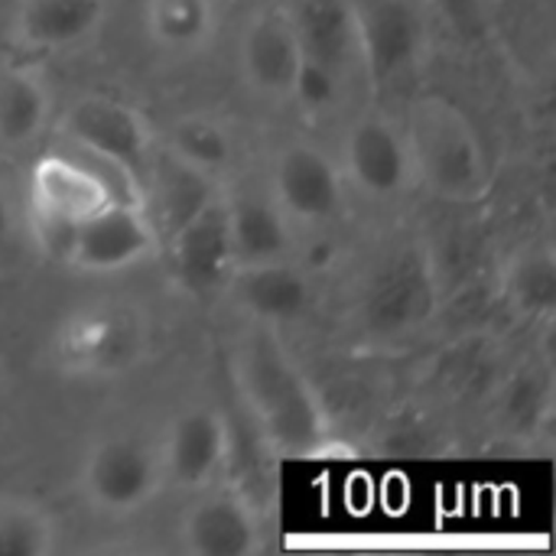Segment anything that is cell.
Here are the masks:
<instances>
[{"label":"cell","instance_id":"obj_1","mask_svg":"<svg viewBox=\"0 0 556 556\" xmlns=\"http://www.w3.org/2000/svg\"><path fill=\"white\" fill-rule=\"evenodd\" d=\"M231 378L267 446L283 456H319L329 446L326 407L277 329L248 323L238 332Z\"/></svg>","mask_w":556,"mask_h":556},{"label":"cell","instance_id":"obj_2","mask_svg":"<svg viewBox=\"0 0 556 556\" xmlns=\"http://www.w3.org/2000/svg\"><path fill=\"white\" fill-rule=\"evenodd\" d=\"M414 176L446 202H479L492 186V166L472 117L446 94H420L401 124Z\"/></svg>","mask_w":556,"mask_h":556},{"label":"cell","instance_id":"obj_3","mask_svg":"<svg viewBox=\"0 0 556 556\" xmlns=\"http://www.w3.org/2000/svg\"><path fill=\"white\" fill-rule=\"evenodd\" d=\"M150 352V323L124 300L78 303L59 316L49 336L52 365L78 381H111L130 375Z\"/></svg>","mask_w":556,"mask_h":556},{"label":"cell","instance_id":"obj_4","mask_svg":"<svg viewBox=\"0 0 556 556\" xmlns=\"http://www.w3.org/2000/svg\"><path fill=\"white\" fill-rule=\"evenodd\" d=\"M114 195L108 173L81 153L46 150L26 176V218L36 244L65 264L75 228L104 208Z\"/></svg>","mask_w":556,"mask_h":556},{"label":"cell","instance_id":"obj_5","mask_svg":"<svg viewBox=\"0 0 556 556\" xmlns=\"http://www.w3.org/2000/svg\"><path fill=\"white\" fill-rule=\"evenodd\" d=\"M437 270L420 241H394L358 280L355 316L375 339H407L437 313Z\"/></svg>","mask_w":556,"mask_h":556},{"label":"cell","instance_id":"obj_6","mask_svg":"<svg viewBox=\"0 0 556 556\" xmlns=\"http://www.w3.org/2000/svg\"><path fill=\"white\" fill-rule=\"evenodd\" d=\"M59 130L68 140V147H75L85 160L117 173L121 182L130 189L127 195L143 202L153 169V137L143 114L134 104L101 91L81 94L62 111Z\"/></svg>","mask_w":556,"mask_h":556},{"label":"cell","instance_id":"obj_7","mask_svg":"<svg viewBox=\"0 0 556 556\" xmlns=\"http://www.w3.org/2000/svg\"><path fill=\"white\" fill-rule=\"evenodd\" d=\"M355 20L358 65L375 91L410 81L430 46V20L424 0H349Z\"/></svg>","mask_w":556,"mask_h":556},{"label":"cell","instance_id":"obj_8","mask_svg":"<svg viewBox=\"0 0 556 556\" xmlns=\"http://www.w3.org/2000/svg\"><path fill=\"white\" fill-rule=\"evenodd\" d=\"M163 485L160 453L127 433L98 440L78 469L85 505L104 518H130L143 511Z\"/></svg>","mask_w":556,"mask_h":556},{"label":"cell","instance_id":"obj_9","mask_svg":"<svg viewBox=\"0 0 556 556\" xmlns=\"http://www.w3.org/2000/svg\"><path fill=\"white\" fill-rule=\"evenodd\" d=\"M156 244L160 228L143 202L117 195L75 228L65 264L91 277H111L143 264Z\"/></svg>","mask_w":556,"mask_h":556},{"label":"cell","instance_id":"obj_10","mask_svg":"<svg viewBox=\"0 0 556 556\" xmlns=\"http://www.w3.org/2000/svg\"><path fill=\"white\" fill-rule=\"evenodd\" d=\"M270 199L290 225H329L345 205L342 166L319 147L287 143L270 166Z\"/></svg>","mask_w":556,"mask_h":556},{"label":"cell","instance_id":"obj_11","mask_svg":"<svg viewBox=\"0 0 556 556\" xmlns=\"http://www.w3.org/2000/svg\"><path fill=\"white\" fill-rule=\"evenodd\" d=\"M166 251H169L173 280L179 283L182 293L205 300L225 290L235 270L225 195L215 192L195 212H189L176 228H169Z\"/></svg>","mask_w":556,"mask_h":556},{"label":"cell","instance_id":"obj_12","mask_svg":"<svg viewBox=\"0 0 556 556\" xmlns=\"http://www.w3.org/2000/svg\"><path fill=\"white\" fill-rule=\"evenodd\" d=\"M156 453L163 466V482L195 495L215 485L231 459L228 420L208 404H192L173 417L166 440Z\"/></svg>","mask_w":556,"mask_h":556},{"label":"cell","instance_id":"obj_13","mask_svg":"<svg viewBox=\"0 0 556 556\" xmlns=\"http://www.w3.org/2000/svg\"><path fill=\"white\" fill-rule=\"evenodd\" d=\"M342 176L368 199H394L417 176L407 150L404 127L384 114H362L345 130Z\"/></svg>","mask_w":556,"mask_h":556},{"label":"cell","instance_id":"obj_14","mask_svg":"<svg viewBox=\"0 0 556 556\" xmlns=\"http://www.w3.org/2000/svg\"><path fill=\"white\" fill-rule=\"evenodd\" d=\"M303 65V49L287 10H257L238 33V68L244 85L267 98L287 101Z\"/></svg>","mask_w":556,"mask_h":556},{"label":"cell","instance_id":"obj_15","mask_svg":"<svg viewBox=\"0 0 556 556\" xmlns=\"http://www.w3.org/2000/svg\"><path fill=\"white\" fill-rule=\"evenodd\" d=\"M225 293L248 323H261L270 329L300 323L313 306V283L290 257L238 264L225 283Z\"/></svg>","mask_w":556,"mask_h":556},{"label":"cell","instance_id":"obj_16","mask_svg":"<svg viewBox=\"0 0 556 556\" xmlns=\"http://www.w3.org/2000/svg\"><path fill=\"white\" fill-rule=\"evenodd\" d=\"M179 547L192 556H254L261 525L241 495L208 485L179 518Z\"/></svg>","mask_w":556,"mask_h":556},{"label":"cell","instance_id":"obj_17","mask_svg":"<svg viewBox=\"0 0 556 556\" xmlns=\"http://www.w3.org/2000/svg\"><path fill=\"white\" fill-rule=\"evenodd\" d=\"M108 20V0H16L10 36L36 55L72 52L91 42Z\"/></svg>","mask_w":556,"mask_h":556},{"label":"cell","instance_id":"obj_18","mask_svg":"<svg viewBox=\"0 0 556 556\" xmlns=\"http://www.w3.org/2000/svg\"><path fill=\"white\" fill-rule=\"evenodd\" d=\"M306 62H316L342 78L358 65L355 20L349 0H296L290 10Z\"/></svg>","mask_w":556,"mask_h":556},{"label":"cell","instance_id":"obj_19","mask_svg":"<svg viewBox=\"0 0 556 556\" xmlns=\"http://www.w3.org/2000/svg\"><path fill=\"white\" fill-rule=\"evenodd\" d=\"M225 215H228V238H231L235 267L290 257L293 225L277 208L270 192L267 195H261V192L225 195Z\"/></svg>","mask_w":556,"mask_h":556},{"label":"cell","instance_id":"obj_20","mask_svg":"<svg viewBox=\"0 0 556 556\" xmlns=\"http://www.w3.org/2000/svg\"><path fill=\"white\" fill-rule=\"evenodd\" d=\"M52 121V88L39 68L0 65V150L29 147Z\"/></svg>","mask_w":556,"mask_h":556},{"label":"cell","instance_id":"obj_21","mask_svg":"<svg viewBox=\"0 0 556 556\" xmlns=\"http://www.w3.org/2000/svg\"><path fill=\"white\" fill-rule=\"evenodd\" d=\"M147 39L169 55H195L222 29V0H143Z\"/></svg>","mask_w":556,"mask_h":556},{"label":"cell","instance_id":"obj_22","mask_svg":"<svg viewBox=\"0 0 556 556\" xmlns=\"http://www.w3.org/2000/svg\"><path fill=\"white\" fill-rule=\"evenodd\" d=\"M508 306L525 319H551L556 309V261L547 244L521 248L502 277Z\"/></svg>","mask_w":556,"mask_h":556},{"label":"cell","instance_id":"obj_23","mask_svg":"<svg viewBox=\"0 0 556 556\" xmlns=\"http://www.w3.org/2000/svg\"><path fill=\"white\" fill-rule=\"evenodd\" d=\"M166 153L169 160L189 166L192 173L218 179L235 160V140H231V130L218 117L186 114L169 124Z\"/></svg>","mask_w":556,"mask_h":556},{"label":"cell","instance_id":"obj_24","mask_svg":"<svg viewBox=\"0 0 556 556\" xmlns=\"http://www.w3.org/2000/svg\"><path fill=\"white\" fill-rule=\"evenodd\" d=\"M59 525L49 508L26 495H0V556H49Z\"/></svg>","mask_w":556,"mask_h":556},{"label":"cell","instance_id":"obj_25","mask_svg":"<svg viewBox=\"0 0 556 556\" xmlns=\"http://www.w3.org/2000/svg\"><path fill=\"white\" fill-rule=\"evenodd\" d=\"M551 410V381L547 371L525 368L518 371L502 397V420L518 433H534Z\"/></svg>","mask_w":556,"mask_h":556},{"label":"cell","instance_id":"obj_26","mask_svg":"<svg viewBox=\"0 0 556 556\" xmlns=\"http://www.w3.org/2000/svg\"><path fill=\"white\" fill-rule=\"evenodd\" d=\"M342 85H345V78L342 75H336V72H329V68H323V65H316V62H306L303 59V65H300V75H296V85H293V101L296 104H303L306 111H313V114H319V111H329V108H336V101L342 98Z\"/></svg>","mask_w":556,"mask_h":556},{"label":"cell","instance_id":"obj_27","mask_svg":"<svg viewBox=\"0 0 556 556\" xmlns=\"http://www.w3.org/2000/svg\"><path fill=\"white\" fill-rule=\"evenodd\" d=\"M430 3L450 29H456L463 39H476L485 29V0H424Z\"/></svg>","mask_w":556,"mask_h":556},{"label":"cell","instance_id":"obj_28","mask_svg":"<svg viewBox=\"0 0 556 556\" xmlns=\"http://www.w3.org/2000/svg\"><path fill=\"white\" fill-rule=\"evenodd\" d=\"M13 228H16L13 202H10V192H7V186L0 182V251L10 244V238H13Z\"/></svg>","mask_w":556,"mask_h":556},{"label":"cell","instance_id":"obj_29","mask_svg":"<svg viewBox=\"0 0 556 556\" xmlns=\"http://www.w3.org/2000/svg\"><path fill=\"white\" fill-rule=\"evenodd\" d=\"M10 407H13L10 384H7V378H3V371H0V433H3L7 424H10Z\"/></svg>","mask_w":556,"mask_h":556}]
</instances>
